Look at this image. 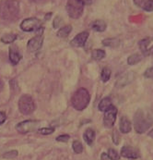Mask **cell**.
Instances as JSON below:
<instances>
[{
	"label": "cell",
	"instance_id": "obj_8",
	"mask_svg": "<svg viewBox=\"0 0 153 160\" xmlns=\"http://www.w3.org/2000/svg\"><path fill=\"white\" fill-rule=\"evenodd\" d=\"M116 116H117V108L113 106H112L106 111H104L103 124L106 128L113 127L114 122L116 120Z\"/></svg>",
	"mask_w": 153,
	"mask_h": 160
},
{
	"label": "cell",
	"instance_id": "obj_33",
	"mask_svg": "<svg viewBox=\"0 0 153 160\" xmlns=\"http://www.w3.org/2000/svg\"><path fill=\"white\" fill-rule=\"evenodd\" d=\"M147 1H148V0H134V3H135L136 6H137V7H139V8H142L143 5H144Z\"/></svg>",
	"mask_w": 153,
	"mask_h": 160
},
{
	"label": "cell",
	"instance_id": "obj_40",
	"mask_svg": "<svg viewBox=\"0 0 153 160\" xmlns=\"http://www.w3.org/2000/svg\"><path fill=\"white\" fill-rule=\"evenodd\" d=\"M149 135H150V136H151V138H153V130H151V132L149 133Z\"/></svg>",
	"mask_w": 153,
	"mask_h": 160
},
{
	"label": "cell",
	"instance_id": "obj_4",
	"mask_svg": "<svg viewBox=\"0 0 153 160\" xmlns=\"http://www.w3.org/2000/svg\"><path fill=\"white\" fill-rule=\"evenodd\" d=\"M83 0H67L66 9L68 16L72 19H79L82 16L84 11Z\"/></svg>",
	"mask_w": 153,
	"mask_h": 160
},
{
	"label": "cell",
	"instance_id": "obj_5",
	"mask_svg": "<svg viewBox=\"0 0 153 160\" xmlns=\"http://www.w3.org/2000/svg\"><path fill=\"white\" fill-rule=\"evenodd\" d=\"M19 109L23 115L31 114L35 110V103L33 98L29 94L22 95L19 100Z\"/></svg>",
	"mask_w": 153,
	"mask_h": 160
},
{
	"label": "cell",
	"instance_id": "obj_16",
	"mask_svg": "<svg viewBox=\"0 0 153 160\" xmlns=\"http://www.w3.org/2000/svg\"><path fill=\"white\" fill-rule=\"evenodd\" d=\"M91 26V29L95 32H104L106 30V23L104 22L103 21H101V20H98V21H95L90 24Z\"/></svg>",
	"mask_w": 153,
	"mask_h": 160
},
{
	"label": "cell",
	"instance_id": "obj_21",
	"mask_svg": "<svg viewBox=\"0 0 153 160\" xmlns=\"http://www.w3.org/2000/svg\"><path fill=\"white\" fill-rule=\"evenodd\" d=\"M105 56H106V53L102 49H95L91 53V58L95 60H101L104 58Z\"/></svg>",
	"mask_w": 153,
	"mask_h": 160
},
{
	"label": "cell",
	"instance_id": "obj_24",
	"mask_svg": "<svg viewBox=\"0 0 153 160\" xmlns=\"http://www.w3.org/2000/svg\"><path fill=\"white\" fill-rule=\"evenodd\" d=\"M72 148H73V151L76 153V154H81L83 152V145L79 141H74L73 143H72Z\"/></svg>",
	"mask_w": 153,
	"mask_h": 160
},
{
	"label": "cell",
	"instance_id": "obj_25",
	"mask_svg": "<svg viewBox=\"0 0 153 160\" xmlns=\"http://www.w3.org/2000/svg\"><path fill=\"white\" fill-rule=\"evenodd\" d=\"M150 42H151V39H150V38H146V39L141 40V41L138 43L139 48H140V50L142 51L143 54L148 50V47H149V45H150Z\"/></svg>",
	"mask_w": 153,
	"mask_h": 160
},
{
	"label": "cell",
	"instance_id": "obj_11",
	"mask_svg": "<svg viewBox=\"0 0 153 160\" xmlns=\"http://www.w3.org/2000/svg\"><path fill=\"white\" fill-rule=\"evenodd\" d=\"M9 60L13 65H17L22 58V55L18 46H11L9 47Z\"/></svg>",
	"mask_w": 153,
	"mask_h": 160
},
{
	"label": "cell",
	"instance_id": "obj_1",
	"mask_svg": "<svg viewBox=\"0 0 153 160\" xmlns=\"http://www.w3.org/2000/svg\"><path fill=\"white\" fill-rule=\"evenodd\" d=\"M20 2L17 0H4L0 3V18L7 22H13L19 18Z\"/></svg>",
	"mask_w": 153,
	"mask_h": 160
},
{
	"label": "cell",
	"instance_id": "obj_37",
	"mask_svg": "<svg viewBox=\"0 0 153 160\" xmlns=\"http://www.w3.org/2000/svg\"><path fill=\"white\" fill-rule=\"evenodd\" d=\"M3 88H4V82H3V81L0 79V92L3 91Z\"/></svg>",
	"mask_w": 153,
	"mask_h": 160
},
{
	"label": "cell",
	"instance_id": "obj_14",
	"mask_svg": "<svg viewBox=\"0 0 153 160\" xmlns=\"http://www.w3.org/2000/svg\"><path fill=\"white\" fill-rule=\"evenodd\" d=\"M120 131L122 133H128L131 131V122L126 118L122 117L120 120Z\"/></svg>",
	"mask_w": 153,
	"mask_h": 160
},
{
	"label": "cell",
	"instance_id": "obj_15",
	"mask_svg": "<svg viewBox=\"0 0 153 160\" xmlns=\"http://www.w3.org/2000/svg\"><path fill=\"white\" fill-rule=\"evenodd\" d=\"M95 136H96L95 132H94L92 129H90V128L87 129V130L85 131L84 134H83L84 141L86 142V143H87L88 145H89V146L93 144V142H94V140H95Z\"/></svg>",
	"mask_w": 153,
	"mask_h": 160
},
{
	"label": "cell",
	"instance_id": "obj_7",
	"mask_svg": "<svg viewBox=\"0 0 153 160\" xmlns=\"http://www.w3.org/2000/svg\"><path fill=\"white\" fill-rule=\"evenodd\" d=\"M39 125V121L36 120H24L20 123H18L15 127L16 131L22 134L29 133L32 131H34Z\"/></svg>",
	"mask_w": 153,
	"mask_h": 160
},
{
	"label": "cell",
	"instance_id": "obj_38",
	"mask_svg": "<svg viewBox=\"0 0 153 160\" xmlns=\"http://www.w3.org/2000/svg\"><path fill=\"white\" fill-rule=\"evenodd\" d=\"M83 2H84V4H88V5H89V4H91V3H92V0H83Z\"/></svg>",
	"mask_w": 153,
	"mask_h": 160
},
{
	"label": "cell",
	"instance_id": "obj_34",
	"mask_svg": "<svg viewBox=\"0 0 153 160\" xmlns=\"http://www.w3.org/2000/svg\"><path fill=\"white\" fill-rule=\"evenodd\" d=\"M7 119V115L5 112L3 111H0V125H2Z\"/></svg>",
	"mask_w": 153,
	"mask_h": 160
},
{
	"label": "cell",
	"instance_id": "obj_17",
	"mask_svg": "<svg viewBox=\"0 0 153 160\" xmlns=\"http://www.w3.org/2000/svg\"><path fill=\"white\" fill-rule=\"evenodd\" d=\"M112 100L110 97H105L103 99H102V101L100 102L99 104V110L102 111V112H104L106 111L108 108H110L112 107Z\"/></svg>",
	"mask_w": 153,
	"mask_h": 160
},
{
	"label": "cell",
	"instance_id": "obj_41",
	"mask_svg": "<svg viewBox=\"0 0 153 160\" xmlns=\"http://www.w3.org/2000/svg\"><path fill=\"white\" fill-rule=\"evenodd\" d=\"M32 1H38V0H32Z\"/></svg>",
	"mask_w": 153,
	"mask_h": 160
},
{
	"label": "cell",
	"instance_id": "obj_18",
	"mask_svg": "<svg viewBox=\"0 0 153 160\" xmlns=\"http://www.w3.org/2000/svg\"><path fill=\"white\" fill-rule=\"evenodd\" d=\"M18 36L15 33H6L1 37V42L3 44H13L17 40Z\"/></svg>",
	"mask_w": 153,
	"mask_h": 160
},
{
	"label": "cell",
	"instance_id": "obj_20",
	"mask_svg": "<svg viewBox=\"0 0 153 160\" xmlns=\"http://www.w3.org/2000/svg\"><path fill=\"white\" fill-rule=\"evenodd\" d=\"M103 45L108 47H117L120 45V41L117 38H108L103 41Z\"/></svg>",
	"mask_w": 153,
	"mask_h": 160
},
{
	"label": "cell",
	"instance_id": "obj_39",
	"mask_svg": "<svg viewBox=\"0 0 153 160\" xmlns=\"http://www.w3.org/2000/svg\"><path fill=\"white\" fill-rule=\"evenodd\" d=\"M51 15H52V13H48V15L46 14V15H45V17H44V19H45V20H49V19H50V17H51Z\"/></svg>",
	"mask_w": 153,
	"mask_h": 160
},
{
	"label": "cell",
	"instance_id": "obj_26",
	"mask_svg": "<svg viewBox=\"0 0 153 160\" xmlns=\"http://www.w3.org/2000/svg\"><path fill=\"white\" fill-rule=\"evenodd\" d=\"M19 155L18 151L16 150H12V151H9V152H7L3 155V158H6V159H13L15 158H17Z\"/></svg>",
	"mask_w": 153,
	"mask_h": 160
},
{
	"label": "cell",
	"instance_id": "obj_29",
	"mask_svg": "<svg viewBox=\"0 0 153 160\" xmlns=\"http://www.w3.org/2000/svg\"><path fill=\"white\" fill-rule=\"evenodd\" d=\"M55 132V128H42L39 130V132L43 135H50Z\"/></svg>",
	"mask_w": 153,
	"mask_h": 160
},
{
	"label": "cell",
	"instance_id": "obj_10",
	"mask_svg": "<svg viewBox=\"0 0 153 160\" xmlns=\"http://www.w3.org/2000/svg\"><path fill=\"white\" fill-rule=\"evenodd\" d=\"M135 78V75L132 71L129 72H126L124 73L123 75H121L119 77V79L116 81V83H115V87L116 88H123L125 86H127V84H129L132 81L134 80Z\"/></svg>",
	"mask_w": 153,
	"mask_h": 160
},
{
	"label": "cell",
	"instance_id": "obj_13",
	"mask_svg": "<svg viewBox=\"0 0 153 160\" xmlns=\"http://www.w3.org/2000/svg\"><path fill=\"white\" fill-rule=\"evenodd\" d=\"M121 156L129 158V159H136L139 158V153L136 149L132 146H124L121 150Z\"/></svg>",
	"mask_w": 153,
	"mask_h": 160
},
{
	"label": "cell",
	"instance_id": "obj_2",
	"mask_svg": "<svg viewBox=\"0 0 153 160\" xmlns=\"http://www.w3.org/2000/svg\"><path fill=\"white\" fill-rule=\"evenodd\" d=\"M89 101H90V95L87 89L79 88L74 92L71 98V105L76 110L82 111L87 108Z\"/></svg>",
	"mask_w": 153,
	"mask_h": 160
},
{
	"label": "cell",
	"instance_id": "obj_23",
	"mask_svg": "<svg viewBox=\"0 0 153 160\" xmlns=\"http://www.w3.org/2000/svg\"><path fill=\"white\" fill-rule=\"evenodd\" d=\"M141 59H142V58H141L140 55H138V54H134V55H131V56L127 58V63H128V65L132 66V65H135V64L138 63Z\"/></svg>",
	"mask_w": 153,
	"mask_h": 160
},
{
	"label": "cell",
	"instance_id": "obj_42",
	"mask_svg": "<svg viewBox=\"0 0 153 160\" xmlns=\"http://www.w3.org/2000/svg\"><path fill=\"white\" fill-rule=\"evenodd\" d=\"M152 40H153V38H152Z\"/></svg>",
	"mask_w": 153,
	"mask_h": 160
},
{
	"label": "cell",
	"instance_id": "obj_28",
	"mask_svg": "<svg viewBox=\"0 0 153 160\" xmlns=\"http://www.w3.org/2000/svg\"><path fill=\"white\" fill-rule=\"evenodd\" d=\"M142 8L145 10V11H148V12H151L153 11V0H148L142 7Z\"/></svg>",
	"mask_w": 153,
	"mask_h": 160
},
{
	"label": "cell",
	"instance_id": "obj_30",
	"mask_svg": "<svg viewBox=\"0 0 153 160\" xmlns=\"http://www.w3.org/2000/svg\"><path fill=\"white\" fill-rule=\"evenodd\" d=\"M62 23H63V20H62L59 16H56V17L55 18V20H54L53 27H54L55 29H58V28L61 26Z\"/></svg>",
	"mask_w": 153,
	"mask_h": 160
},
{
	"label": "cell",
	"instance_id": "obj_3",
	"mask_svg": "<svg viewBox=\"0 0 153 160\" xmlns=\"http://www.w3.org/2000/svg\"><path fill=\"white\" fill-rule=\"evenodd\" d=\"M153 120L151 116L143 110H138L134 118L135 130L137 133H143L151 127Z\"/></svg>",
	"mask_w": 153,
	"mask_h": 160
},
{
	"label": "cell",
	"instance_id": "obj_32",
	"mask_svg": "<svg viewBox=\"0 0 153 160\" xmlns=\"http://www.w3.org/2000/svg\"><path fill=\"white\" fill-rule=\"evenodd\" d=\"M144 76L146 78H149V79H153V67L151 68H149L145 72H144Z\"/></svg>",
	"mask_w": 153,
	"mask_h": 160
},
{
	"label": "cell",
	"instance_id": "obj_22",
	"mask_svg": "<svg viewBox=\"0 0 153 160\" xmlns=\"http://www.w3.org/2000/svg\"><path fill=\"white\" fill-rule=\"evenodd\" d=\"M111 73H112V71L109 68H103V69L102 72H101V78H102V81L103 82H106L109 81L110 78H111Z\"/></svg>",
	"mask_w": 153,
	"mask_h": 160
},
{
	"label": "cell",
	"instance_id": "obj_6",
	"mask_svg": "<svg viewBox=\"0 0 153 160\" xmlns=\"http://www.w3.org/2000/svg\"><path fill=\"white\" fill-rule=\"evenodd\" d=\"M42 22L37 18H28L23 20L21 23V29L24 32H35L42 27Z\"/></svg>",
	"mask_w": 153,
	"mask_h": 160
},
{
	"label": "cell",
	"instance_id": "obj_19",
	"mask_svg": "<svg viewBox=\"0 0 153 160\" xmlns=\"http://www.w3.org/2000/svg\"><path fill=\"white\" fill-rule=\"evenodd\" d=\"M71 32H72V26L71 25H66L65 27L60 28V30L57 32L56 35L58 37H60V38H66L70 34Z\"/></svg>",
	"mask_w": 153,
	"mask_h": 160
},
{
	"label": "cell",
	"instance_id": "obj_12",
	"mask_svg": "<svg viewBox=\"0 0 153 160\" xmlns=\"http://www.w3.org/2000/svg\"><path fill=\"white\" fill-rule=\"evenodd\" d=\"M88 38V32H82L71 40V45L73 46H76V47H82L85 46Z\"/></svg>",
	"mask_w": 153,
	"mask_h": 160
},
{
	"label": "cell",
	"instance_id": "obj_35",
	"mask_svg": "<svg viewBox=\"0 0 153 160\" xmlns=\"http://www.w3.org/2000/svg\"><path fill=\"white\" fill-rule=\"evenodd\" d=\"M118 135H117V132L115 131L114 132H113V134H112V141L114 142V143H116V144H118Z\"/></svg>",
	"mask_w": 153,
	"mask_h": 160
},
{
	"label": "cell",
	"instance_id": "obj_36",
	"mask_svg": "<svg viewBox=\"0 0 153 160\" xmlns=\"http://www.w3.org/2000/svg\"><path fill=\"white\" fill-rule=\"evenodd\" d=\"M101 159L102 160H109V157L106 153H103L102 154V157H101Z\"/></svg>",
	"mask_w": 153,
	"mask_h": 160
},
{
	"label": "cell",
	"instance_id": "obj_9",
	"mask_svg": "<svg viewBox=\"0 0 153 160\" xmlns=\"http://www.w3.org/2000/svg\"><path fill=\"white\" fill-rule=\"evenodd\" d=\"M43 43H44V36L43 34H39L34 36L33 38L30 39L27 45V48L30 52L34 53L37 52L38 50H40L43 46Z\"/></svg>",
	"mask_w": 153,
	"mask_h": 160
},
{
	"label": "cell",
	"instance_id": "obj_27",
	"mask_svg": "<svg viewBox=\"0 0 153 160\" xmlns=\"http://www.w3.org/2000/svg\"><path fill=\"white\" fill-rule=\"evenodd\" d=\"M108 157L111 160H119L120 159V155L117 153L116 150L114 149H109L108 153H107Z\"/></svg>",
	"mask_w": 153,
	"mask_h": 160
},
{
	"label": "cell",
	"instance_id": "obj_31",
	"mask_svg": "<svg viewBox=\"0 0 153 160\" xmlns=\"http://www.w3.org/2000/svg\"><path fill=\"white\" fill-rule=\"evenodd\" d=\"M69 138H70V136H69V135H67V134H63V135H59V136H57L55 140H56L57 142H66L69 140Z\"/></svg>",
	"mask_w": 153,
	"mask_h": 160
}]
</instances>
